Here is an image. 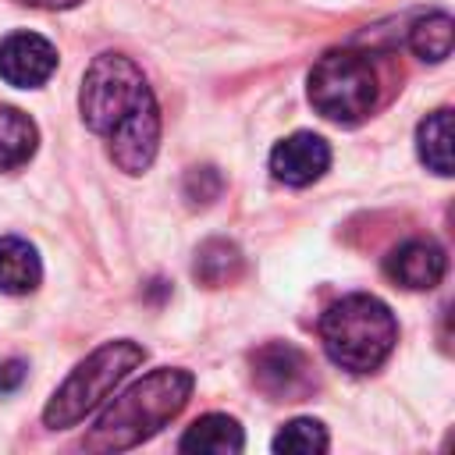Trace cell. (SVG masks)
Segmentation results:
<instances>
[{
    "instance_id": "cell-17",
    "label": "cell",
    "mask_w": 455,
    "mask_h": 455,
    "mask_svg": "<svg viewBox=\"0 0 455 455\" xmlns=\"http://www.w3.org/2000/svg\"><path fill=\"white\" fill-rule=\"evenodd\" d=\"M220 192H224V174L210 164L192 167L181 181V196H185L188 206H210L213 199H220Z\"/></svg>"
},
{
    "instance_id": "cell-16",
    "label": "cell",
    "mask_w": 455,
    "mask_h": 455,
    "mask_svg": "<svg viewBox=\"0 0 455 455\" xmlns=\"http://www.w3.org/2000/svg\"><path fill=\"white\" fill-rule=\"evenodd\" d=\"M331 437H327V427L320 419H291L284 423V430L270 441L274 451H295V455H313V451H327Z\"/></svg>"
},
{
    "instance_id": "cell-7",
    "label": "cell",
    "mask_w": 455,
    "mask_h": 455,
    "mask_svg": "<svg viewBox=\"0 0 455 455\" xmlns=\"http://www.w3.org/2000/svg\"><path fill=\"white\" fill-rule=\"evenodd\" d=\"M57 71V50L36 32H11L0 39V78L14 89H39Z\"/></svg>"
},
{
    "instance_id": "cell-4",
    "label": "cell",
    "mask_w": 455,
    "mask_h": 455,
    "mask_svg": "<svg viewBox=\"0 0 455 455\" xmlns=\"http://www.w3.org/2000/svg\"><path fill=\"white\" fill-rule=\"evenodd\" d=\"M146 359V348L139 341H128V338H117V341H107L100 345L92 355H85L68 377L64 384L50 395L46 409H43V423L50 430H64V427H75L82 423L89 412H96L110 391L135 370L142 366Z\"/></svg>"
},
{
    "instance_id": "cell-5",
    "label": "cell",
    "mask_w": 455,
    "mask_h": 455,
    "mask_svg": "<svg viewBox=\"0 0 455 455\" xmlns=\"http://www.w3.org/2000/svg\"><path fill=\"white\" fill-rule=\"evenodd\" d=\"M306 92L320 117L352 128L377 107V68L359 50H331L313 64Z\"/></svg>"
},
{
    "instance_id": "cell-14",
    "label": "cell",
    "mask_w": 455,
    "mask_h": 455,
    "mask_svg": "<svg viewBox=\"0 0 455 455\" xmlns=\"http://www.w3.org/2000/svg\"><path fill=\"white\" fill-rule=\"evenodd\" d=\"M451 110L441 107L434 114H427L416 128V149H419V160L427 164V171L448 178L451 174Z\"/></svg>"
},
{
    "instance_id": "cell-18",
    "label": "cell",
    "mask_w": 455,
    "mask_h": 455,
    "mask_svg": "<svg viewBox=\"0 0 455 455\" xmlns=\"http://www.w3.org/2000/svg\"><path fill=\"white\" fill-rule=\"evenodd\" d=\"M25 377H28V366H25L21 359H4V363H0V395L18 391V387L25 384Z\"/></svg>"
},
{
    "instance_id": "cell-1",
    "label": "cell",
    "mask_w": 455,
    "mask_h": 455,
    "mask_svg": "<svg viewBox=\"0 0 455 455\" xmlns=\"http://www.w3.org/2000/svg\"><path fill=\"white\" fill-rule=\"evenodd\" d=\"M89 132L107 139L110 160L124 174H146L160 146V107L142 68L124 53H100L78 92Z\"/></svg>"
},
{
    "instance_id": "cell-9",
    "label": "cell",
    "mask_w": 455,
    "mask_h": 455,
    "mask_svg": "<svg viewBox=\"0 0 455 455\" xmlns=\"http://www.w3.org/2000/svg\"><path fill=\"white\" fill-rule=\"evenodd\" d=\"M444 270H448V256L430 238H409L398 249H391V256L384 259V274L409 291H427L441 284Z\"/></svg>"
},
{
    "instance_id": "cell-15",
    "label": "cell",
    "mask_w": 455,
    "mask_h": 455,
    "mask_svg": "<svg viewBox=\"0 0 455 455\" xmlns=\"http://www.w3.org/2000/svg\"><path fill=\"white\" fill-rule=\"evenodd\" d=\"M451 43H455V21L444 11H434L427 18H416L409 28V50L423 60H444L451 57Z\"/></svg>"
},
{
    "instance_id": "cell-10",
    "label": "cell",
    "mask_w": 455,
    "mask_h": 455,
    "mask_svg": "<svg viewBox=\"0 0 455 455\" xmlns=\"http://www.w3.org/2000/svg\"><path fill=\"white\" fill-rule=\"evenodd\" d=\"M181 451H196V455H238L245 448V434L238 427V419L224 416V412H210L199 416L178 441Z\"/></svg>"
},
{
    "instance_id": "cell-8",
    "label": "cell",
    "mask_w": 455,
    "mask_h": 455,
    "mask_svg": "<svg viewBox=\"0 0 455 455\" xmlns=\"http://www.w3.org/2000/svg\"><path fill=\"white\" fill-rule=\"evenodd\" d=\"M327 167H331V146L313 132H295L270 149V174L291 188H306L320 181Z\"/></svg>"
},
{
    "instance_id": "cell-2",
    "label": "cell",
    "mask_w": 455,
    "mask_h": 455,
    "mask_svg": "<svg viewBox=\"0 0 455 455\" xmlns=\"http://www.w3.org/2000/svg\"><path fill=\"white\" fill-rule=\"evenodd\" d=\"M192 373L181 366H160L124 387L110 409L100 412L96 427L82 437V451H128L167 427L192 395Z\"/></svg>"
},
{
    "instance_id": "cell-6",
    "label": "cell",
    "mask_w": 455,
    "mask_h": 455,
    "mask_svg": "<svg viewBox=\"0 0 455 455\" xmlns=\"http://www.w3.org/2000/svg\"><path fill=\"white\" fill-rule=\"evenodd\" d=\"M252 380L274 402H302L316 387L309 355L291 341H267L252 352Z\"/></svg>"
},
{
    "instance_id": "cell-19",
    "label": "cell",
    "mask_w": 455,
    "mask_h": 455,
    "mask_svg": "<svg viewBox=\"0 0 455 455\" xmlns=\"http://www.w3.org/2000/svg\"><path fill=\"white\" fill-rule=\"evenodd\" d=\"M14 4H21V7H39V11H71V7H78V4H85V0H14Z\"/></svg>"
},
{
    "instance_id": "cell-11",
    "label": "cell",
    "mask_w": 455,
    "mask_h": 455,
    "mask_svg": "<svg viewBox=\"0 0 455 455\" xmlns=\"http://www.w3.org/2000/svg\"><path fill=\"white\" fill-rule=\"evenodd\" d=\"M43 281V263L32 242L7 235L0 238V291L4 295H28Z\"/></svg>"
},
{
    "instance_id": "cell-3",
    "label": "cell",
    "mask_w": 455,
    "mask_h": 455,
    "mask_svg": "<svg viewBox=\"0 0 455 455\" xmlns=\"http://www.w3.org/2000/svg\"><path fill=\"white\" fill-rule=\"evenodd\" d=\"M320 341L334 366L348 373H373L395 352L398 320L384 299L355 291L327 306L320 316Z\"/></svg>"
},
{
    "instance_id": "cell-12",
    "label": "cell",
    "mask_w": 455,
    "mask_h": 455,
    "mask_svg": "<svg viewBox=\"0 0 455 455\" xmlns=\"http://www.w3.org/2000/svg\"><path fill=\"white\" fill-rule=\"evenodd\" d=\"M245 270V256L231 238H206L196 249L192 259V277L206 288H224L231 281H238Z\"/></svg>"
},
{
    "instance_id": "cell-13",
    "label": "cell",
    "mask_w": 455,
    "mask_h": 455,
    "mask_svg": "<svg viewBox=\"0 0 455 455\" xmlns=\"http://www.w3.org/2000/svg\"><path fill=\"white\" fill-rule=\"evenodd\" d=\"M39 146V128L36 121L18 110L0 103V171H18L36 156Z\"/></svg>"
}]
</instances>
